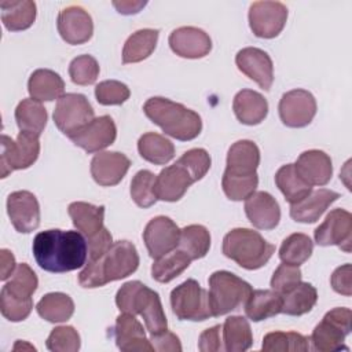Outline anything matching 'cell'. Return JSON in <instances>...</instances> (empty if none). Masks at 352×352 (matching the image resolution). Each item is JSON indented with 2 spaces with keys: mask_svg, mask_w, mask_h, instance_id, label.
<instances>
[{
  "mask_svg": "<svg viewBox=\"0 0 352 352\" xmlns=\"http://www.w3.org/2000/svg\"><path fill=\"white\" fill-rule=\"evenodd\" d=\"M32 252L40 268L62 274L85 265L88 243L78 231L52 228L41 231L34 236Z\"/></svg>",
  "mask_w": 352,
  "mask_h": 352,
  "instance_id": "obj_1",
  "label": "cell"
},
{
  "mask_svg": "<svg viewBox=\"0 0 352 352\" xmlns=\"http://www.w3.org/2000/svg\"><path fill=\"white\" fill-rule=\"evenodd\" d=\"M139 267V254L129 241L113 242L110 249L96 260H88L78 274L82 287L94 289L132 275Z\"/></svg>",
  "mask_w": 352,
  "mask_h": 352,
  "instance_id": "obj_2",
  "label": "cell"
},
{
  "mask_svg": "<svg viewBox=\"0 0 352 352\" xmlns=\"http://www.w3.org/2000/svg\"><path fill=\"white\" fill-rule=\"evenodd\" d=\"M143 111L166 135L182 142L195 139L202 131V121L198 113L162 96L147 99Z\"/></svg>",
  "mask_w": 352,
  "mask_h": 352,
  "instance_id": "obj_3",
  "label": "cell"
},
{
  "mask_svg": "<svg viewBox=\"0 0 352 352\" xmlns=\"http://www.w3.org/2000/svg\"><path fill=\"white\" fill-rule=\"evenodd\" d=\"M116 304L121 312L140 315L151 336L168 330V320L158 293L140 280L124 283L116 294Z\"/></svg>",
  "mask_w": 352,
  "mask_h": 352,
  "instance_id": "obj_4",
  "label": "cell"
},
{
  "mask_svg": "<svg viewBox=\"0 0 352 352\" xmlns=\"http://www.w3.org/2000/svg\"><path fill=\"white\" fill-rule=\"evenodd\" d=\"M275 246L257 231L234 228L223 238V253L245 270H258L268 263Z\"/></svg>",
  "mask_w": 352,
  "mask_h": 352,
  "instance_id": "obj_5",
  "label": "cell"
},
{
  "mask_svg": "<svg viewBox=\"0 0 352 352\" xmlns=\"http://www.w3.org/2000/svg\"><path fill=\"white\" fill-rule=\"evenodd\" d=\"M252 286L230 271H216L209 276V307L212 316H221L241 305L252 294Z\"/></svg>",
  "mask_w": 352,
  "mask_h": 352,
  "instance_id": "obj_6",
  "label": "cell"
},
{
  "mask_svg": "<svg viewBox=\"0 0 352 352\" xmlns=\"http://www.w3.org/2000/svg\"><path fill=\"white\" fill-rule=\"evenodd\" d=\"M351 322L352 312L349 308H333L326 312L309 337L314 349L320 352L348 349L344 346V340L351 333Z\"/></svg>",
  "mask_w": 352,
  "mask_h": 352,
  "instance_id": "obj_7",
  "label": "cell"
},
{
  "mask_svg": "<svg viewBox=\"0 0 352 352\" xmlns=\"http://www.w3.org/2000/svg\"><path fill=\"white\" fill-rule=\"evenodd\" d=\"M170 307L180 320L201 322L212 318L209 294L195 279H187L172 290Z\"/></svg>",
  "mask_w": 352,
  "mask_h": 352,
  "instance_id": "obj_8",
  "label": "cell"
},
{
  "mask_svg": "<svg viewBox=\"0 0 352 352\" xmlns=\"http://www.w3.org/2000/svg\"><path fill=\"white\" fill-rule=\"evenodd\" d=\"M40 154L38 136L19 132L16 140L7 135H1V154L0 168L1 177H7L16 169H26L36 162Z\"/></svg>",
  "mask_w": 352,
  "mask_h": 352,
  "instance_id": "obj_9",
  "label": "cell"
},
{
  "mask_svg": "<svg viewBox=\"0 0 352 352\" xmlns=\"http://www.w3.org/2000/svg\"><path fill=\"white\" fill-rule=\"evenodd\" d=\"M95 111L82 94L62 95L54 110V122L65 135H72L95 117Z\"/></svg>",
  "mask_w": 352,
  "mask_h": 352,
  "instance_id": "obj_10",
  "label": "cell"
},
{
  "mask_svg": "<svg viewBox=\"0 0 352 352\" xmlns=\"http://www.w3.org/2000/svg\"><path fill=\"white\" fill-rule=\"evenodd\" d=\"M287 7L280 1H254L249 8V26L254 36L274 38L285 28Z\"/></svg>",
  "mask_w": 352,
  "mask_h": 352,
  "instance_id": "obj_11",
  "label": "cell"
},
{
  "mask_svg": "<svg viewBox=\"0 0 352 352\" xmlns=\"http://www.w3.org/2000/svg\"><path fill=\"white\" fill-rule=\"evenodd\" d=\"M279 117L286 126H307L316 114V100L307 89H292L282 95L279 100Z\"/></svg>",
  "mask_w": 352,
  "mask_h": 352,
  "instance_id": "obj_12",
  "label": "cell"
},
{
  "mask_svg": "<svg viewBox=\"0 0 352 352\" xmlns=\"http://www.w3.org/2000/svg\"><path fill=\"white\" fill-rule=\"evenodd\" d=\"M179 238L180 228L168 216H157L151 219L143 231L144 245L150 257L154 260L177 249Z\"/></svg>",
  "mask_w": 352,
  "mask_h": 352,
  "instance_id": "obj_13",
  "label": "cell"
},
{
  "mask_svg": "<svg viewBox=\"0 0 352 352\" xmlns=\"http://www.w3.org/2000/svg\"><path fill=\"white\" fill-rule=\"evenodd\" d=\"M315 242L320 246L336 245L345 253L351 252L352 214L345 209H333L314 232Z\"/></svg>",
  "mask_w": 352,
  "mask_h": 352,
  "instance_id": "obj_14",
  "label": "cell"
},
{
  "mask_svg": "<svg viewBox=\"0 0 352 352\" xmlns=\"http://www.w3.org/2000/svg\"><path fill=\"white\" fill-rule=\"evenodd\" d=\"M87 153H98L114 143L117 128L110 116H100L67 136Z\"/></svg>",
  "mask_w": 352,
  "mask_h": 352,
  "instance_id": "obj_15",
  "label": "cell"
},
{
  "mask_svg": "<svg viewBox=\"0 0 352 352\" xmlns=\"http://www.w3.org/2000/svg\"><path fill=\"white\" fill-rule=\"evenodd\" d=\"M7 213L18 232L29 234L40 226V205L30 191H14L7 198Z\"/></svg>",
  "mask_w": 352,
  "mask_h": 352,
  "instance_id": "obj_16",
  "label": "cell"
},
{
  "mask_svg": "<svg viewBox=\"0 0 352 352\" xmlns=\"http://www.w3.org/2000/svg\"><path fill=\"white\" fill-rule=\"evenodd\" d=\"M58 32L72 45L87 43L94 33V22L88 11L80 6H69L58 15Z\"/></svg>",
  "mask_w": 352,
  "mask_h": 352,
  "instance_id": "obj_17",
  "label": "cell"
},
{
  "mask_svg": "<svg viewBox=\"0 0 352 352\" xmlns=\"http://www.w3.org/2000/svg\"><path fill=\"white\" fill-rule=\"evenodd\" d=\"M238 69L256 81L264 91H268L274 82V65L270 55L256 47H246L238 51L235 56Z\"/></svg>",
  "mask_w": 352,
  "mask_h": 352,
  "instance_id": "obj_18",
  "label": "cell"
},
{
  "mask_svg": "<svg viewBox=\"0 0 352 352\" xmlns=\"http://www.w3.org/2000/svg\"><path fill=\"white\" fill-rule=\"evenodd\" d=\"M168 41L170 50L176 55L188 59L204 58L212 50V40L209 34L194 26H182L175 29L169 34Z\"/></svg>",
  "mask_w": 352,
  "mask_h": 352,
  "instance_id": "obj_19",
  "label": "cell"
},
{
  "mask_svg": "<svg viewBox=\"0 0 352 352\" xmlns=\"http://www.w3.org/2000/svg\"><path fill=\"white\" fill-rule=\"evenodd\" d=\"M131 166L129 158L118 151H102L91 161V175L103 187L118 184Z\"/></svg>",
  "mask_w": 352,
  "mask_h": 352,
  "instance_id": "obj_20",
  "label": "cell"
},
{
  "mask_svg": "<svg viewBox=\"0 0 352 352\" xmlns=\"http://www.w3.org/2000/svg\"><path fill=\"white\" fill-rule=\"evenodd\" d=\"M245 213L258 230H272L279 224L280 208L267 191H254L245 201Z\"/></svg>",
  "mask_w": 352,
  "mask_h": 352,
  "instance_id": "obj_21",
  "label": "cell"
},
{
  "mask_svg": "<svg viewBox=\"0 0 352 352\" xmlns=\"http://www.w3.org/2000/svg\"><path fill=\"white\" fill-rule=\"evenodd\" d=\"M195 180L190 175V172L177 161L162 169L158 176H155V195L161 201L176 202L179 201L187 191V188Z\"/></svg>",
  "mask_w": 352,
  "mask_h": 352,
  "instance_id": "obj_22",
  "label": "cell"
},
{
  "mask_svg": "<svg viewBox=\"0 0 352 352\" xmlns=\"http://www.w3.org/2000/svg\"><path fill=\"white\" fill-rule=\"evenodd\" d=\"M114 338L117 346L124 352L154 351L150 340L146 338L142 323L135 318V315L122 312L117 316L114 326Z\"/></svg>",
  "mask_w": 352,
  "mask_h": 352,
  "instance_id": "obj_23",
  "label": "cell"
},
{
  "mask_svg": "<svg viewBox=\"0 0 352 352\" xmlns=\"http://www.w3.org/2000/svg\"><path fill=\"white\" fill-rule=\"evenodd\" d=\"M294 166L309 186H324L333 175L331 158L322 150H307L301 153Z\"/></svg>",
  "mask_w": 352,
  "mask_h": 352,
  "instance_id": "obj_24",
  "label": "cell"
},
{
  "mask_svg": "<svg viewBox=\"0 0 352 352\" xmlns=\"http://www.w3.org/2000/svg\"><path fill=\"white\" fill-rule=\"evenodd\" d=\"M340 198V194L329 188H318L296 204H290V217L298 223H315L324 210Z\"/></svg>",
  "mask_w": 352,
  "mask_h": 352,
  "instance_id": "obj_25",
  "label": "cell"
},
{
  "mask_svg": "<svg viewBox=\"0 0 352 352\" xmlns=\"http://www.w3.org/2000/svg\"><path fill=\"white\" fill-rule=\"evenodd\" d=\"M260 164V150L252 140H238L228 148L226 173L249 176L256 173Z\"/></svg>",
  "mask_w": 352,
  "mask_h": 352,
  "instance_id": "obj_26",
  "label": "cell"
},
{
  "mask_svg": "<svg viewBox=\"0 0 352 352\" xmlns=\"http://www.w3.org/2000/svg\"><path fill=\"white\" fill-rule=\"evenodd\" d=\"M232 110L239 122L257 125L264 121L268 114V102L257 91L242 89L234 96Z\"/></svg>",
  "mask_w": 352,
  "mask_h": 352,
  "instance_id": "obj_27",
  "label": "cell"
},
{
  "mask_svg": "<svg viewBox=\"0 0 352 352\" xmlns=\"http://www.w3.org/2000/svg\"><path fill=\"white\" fill-rule=\"evenodd\" d=\"M28 91L30 98L37 102H51L65 95V82L54 70L37 69L29 77Z\"/></svg>",
  "mask_w": 352,
  "mask_h": 352,
  "instance_id": "obj_28",
  "label": "cell"
},
{
  "mask_svg": "<svg viewBox=\"0 0 352 352\" xmlns=\"http://www.w3.org/2000/svg\"><path fill=\"white\" fill-rule=\"evenodd\" d=\"M282 294L272 289L253 290L245 302V314L253 322H261L280 314Z\"/></svg>",
  "mask_w": 352,
  "mask_h": 352,
  "instance_id": "obj_29",
  "label": "cell"
},
{
  "mask_svg": "<svg viewBox=\"0 0 352 352\" xmlns=\"http://www.w3.org/2000/svg\"><path fill=\"white\" fill-rule=\"evenodd\" d=\"M69 216L74 227L84 234L87 238L92 236L98 231L103 228V219H104V206H96L88 202L76 201L72 202L67 208Z\"/></svg>",
  "mask_w": 352,
  "mask_h": 352,
  "instance_id": "obj_30",
  "label": "cell"
},
{
  "mask_svg": "<svg viewBox=\"0 0 352 352\" xmlns=\"http://www.w3.org/2000/svg\"><path fill=\"white\" fill-rule=\"evenodd\" d=\"M45 107L34 99H22L15 109V121L21 132L40 136L47 125Z\"/></svg>",
  "mask_w": 352,
  "mask_h": 352,
  "instance_id": "obj_31",
  "label": "cell"
},
{
  "mask_svg": "<svg viewBox=\"0 0 352 352\" xmlns=\"http://www.w3.org/2000/svg\"><path fill=\"white\" fill-rule=\"evenodd\" d=\"M1 21L11 32L30 28L36 19V3L30 0L1 1Z\"/></svg>",
  "mask_w": 352,
  "mask_h": 352,
  "instance_id": "obj_32",
  "label": "cell"
},
{
  "mask_svg": "<svg viewBox=\"0 0 352 352\" xmlns=\"http://www.w3.org/2000/svg\"><path fill=\"white\" fill-rule=\"evenodd\" d=\"M158 34L157 29H140L132 33L122 48V63H136L148 58L155 50Z\"/></svg>",
  "mask_w": 352,
  "mask_h": 352,
  "instance_id": "obj_33",
  "label": "cell"
},
{
  "mask_svg": "<svg viewBox=\"0 0 352 352\" xmlns=\"http://www.w3.org/2000/svg\"><path fill=\"white\" fill-rule=\"evenodd\" d=\"M138 150L143 160L155 165H165L175 157L173 143L155 132L142 135L138 140Z\"/></svg>",
  "mask_w": 352,
  "mask_h": 352,
  "instance_id": "obj_34",
  "label": "cell"
},
{
  "mask_svg": "<svg viewBox=\"0 0 352 352\" xmlns=\"http://www.w3.org/2000/svg\"><path fill=\"white\" fill-rule=\"evenodd\" d=\"M224 349L228 352H243L253 344V334L248 319L243 316H230L226 319L223 329Z\"/></svg>",
  "mask_w": 352,
  "mask_h": 352,
  "instance_id": "obj_35",
  "label": "cell"
},
{
  "mask_svg": "<svg viewBox=\"0 0 352 352\" xmlns=\"http://www.w3.org/2000/svg\"><path fill=\"white\" fill-rule=\"evenodd\" d=\"M318 301L316 289L308 282H300L292 290L282 294V314L301 316L309 312Z\"/></svg>",
  "mask_w": 352,
  "mask_h": 352,
  "instance_id": "obj_36",
  "label": "cell"
},
{
  "mask_svg": "<svg viewBox=\"0 0 352 352\" xmlns=\"http://www.w3.org/2000/svg\"><path fill=\"white\" fill-rule=\"evenodd\" d=\"M276 187L283 194L285 199L290 204H296L307 197L312 191V186H309L296 170L294 164L283 165L275 173Z\"/></svg>",
  "mask_w": 352,
  "mask_h": 352,
  "instance_id": "obj_37",
  "label": "cell"
},
{
  "mask_svg": "<svg viewBox=\"0 0 352 352\" xmlns=\"http://www.w3.org/2000/svg\"><path fill=\"white\" fill-rule=\"evenodd\" d=\"M37 314L51 322L60 323L66 322L74 314V302L70 296L65 293H48L36 305Z\"/></svg>",
  "mask_w": 352,
  "mask_h": 352,
  "instance_id": "obj_38",
  "label": "cell"
},
{
  "mask_svg": "<svg viewBox=\"0 0 352 352\" xmlns=\"http://www.w3.org/2000/svg\"><path fill=\"white\" fill-rule=\"evenodd\" d=\"M191 258L179 248L157 258L151 265V276L160 283H168L188 268Z\"/></svg>",
  "mask_w": 352,
  "mask_h": 352,
  "instance_id": "obj_39",
  "label": "cell"
},
{
  "mask_svg": "<svg viewBox=\"0 0 352 352\" xmlns=\"http://www.w3.org/2000/svg\"><path fill=\"white\" fill-rule=\"evenodd\" d=\"M261 349L264 352H307L311 340L296 331H271L264 336Z\"/></svg>",
  "mask_w": 352,
  "mask_h": 352,
  "instance_id": "obj_40",
  "label": "cell"
},
{
  "mask_svg": "<svg viewBox=\"0 0 352 352\" xmlns=\"http://www.w3.org/2000/svg\"><path fill=\"white\" fill-rule=\"evenodd\" d=\"M191 260H198L206 256L210 248V234L201 224H191L180 230L179 246Z\"/></svg>",
  "mask_w": 352,
  "mask_h": 352,
  "instance_id": "obj_41",
  "label": "cell"
},
{
  "mask_svg": "<svg viewBox=\"0 0 352 352\" xmlns=\"http://www.w3.org/2000/svg\"><path fill=\"white\" fill-rule=\"evenodd\" d=\"M314 252V242L311 238L301 232H294L285 238L279 248V258L292 265L304 264Z\"/></svg>",
  "mask_w": 352,
  "mask_h": 352,
  "instance_id": "obj_42",
  "label": "cell"
},
{
  "mask_svg": "<svg viewBox=\"0 0 352 352\" xmlns=\"http://www.w3.org/2000/svg\"><path fill=\"white\" fill-rule=\"evenodd\" d=\"M37 286L38 279L34 271L26 263H21L16 265L11 279L3 286V289L21 298H32Z\"/></svg>",
  "mask_w": 352,
  "mask_h": 352,
  "instance_id": "obj_43",
  "label": "cell"
},
{
  "mask_svg": "<svg viewBox=\"0 0 352 352\" xmlns=\"http://www.w3.org/2000/svg\"><path fill=\"white\" fill-rule=\"evenodd\" d=\"M155 175L147 169L139 170L131 182V197L140 208H150L157 202Z\"/></svg>",
  "mask_w": 352,
  "mask_h": 352,
  "instance_id": "obj_44",
  "label": "cell"
},
{
  "mask_svg": "<svg viewBox=\"0 0 352 352\" xmlns=\"http://www.w3.org/2000/svg\"><path fill=\"white\" fill-rule=\"evenodd\" d=\"M258 184V176L257 173L249 175V176H236L226 173L221 179V187L227 198L231 201H242L246 199L249 195H252L256 191V187Z\"/></svg>",
  "mask_w": 352,
  "mask_h": 352,
  "instance_id": "obj_45",
  "label": "cell"
},
{
  "mask_svg": "<svg viewBox=\"0 0 352 352\" xmlns=\"http://www.w3.org/2000/svg\"><path fill=\"white\" fill-rule=\"evenodd\" d=\"M69 76L77 85H91L99 76V63L92 55H80L70 62Z\"/></svg>",
  "mask_w": 352,
  "mask_h": 352,
  "instance_id": "obj_46",
  "label": "cell"
},
{
  "mask_svg": "<svg viewBox=\"0 0 352 352\" xmlns=\"http://www.w3.org/2000/svg\"><path fill=\"white\" fill-rule=\"evenodd\" d=\"M45 345L54 352H77L81 340L78 331L73 326H58L50 333Z\"/></svg>",
  "mask_w": 352,
  "mask_h": 352,
  "instance_id": "obj_47",
  "label": "cell"
},
{
  "mask_svg": "<svg viewBox=\"0 0 352 352\" xmlns=\"http://www.w3.org/2000/svg\"><path fill=\"white\" fill-rule=\"evenodd\" d=\"M33 308L32 298H21L16 297L4 289L0 293V311L3 316L11 322H21L25 320Z\"/></svg>",
  "mask_w": 352,
  "mask_h": 352,
  "instance_id": "obj_48",
  "label": "cell"
},
{
  "mask_svg": "<svg viewBox=\"0 0 352 352\" xmlns=\"http://www.w3.org/2000/svg\"><path fill=\"white\" fill-rule=\"evenodd\" d=\"M131 95L129 88L117 80H106L95 87L96 100L103 106L122 104Z\"/></svg>",
  "mask_w": 352,
  "mask_h": 352,
  "instance_id": "obj_49",
  "label": "cell"
},
{
  "mask_svg": "<svg viewBox=\"0 0 352 352\" xmlns=\"http://www.w3.org/2000/svg\"><path fill=\"white\" fill-rule=\"evenodd\" d=\"M179 164H182L192 176L195 182L201 180L210 168V155L205 148H191L186 151L179 160Z\"/></svg>",
  "mask_w": 352,
  "mask_h": 352,
  "instance_id": "obj_50",
  "label": "cell"
},
{
  "mask_svg": "<svg viewBox=\"0 0 352 352\" xmlns=\"http://www.w3.org/2000/svg\"><path fill=\"white\" fill-rule=\"evenodd\" d=\"M300 282H301L300 268L297 265L283 263L275 270L271 278V287L279 294H285Z\"/></svg>",
  "mask_w": 352,
  "mask_h": 352,
  "instance_id": "obj_51",
  "label": "cell"
},
{
  "mask_svg": "<svg viewBox=\"0 0 352 352\" xmlns=\"http://www.w3.org/2000/svg\"><path fill=\"white\" fill-rule=\"evenodd\" d=\"M87 243H88L89 260H96L110 249V246L113 245V238L110 231H107V228L103 227L100 231L89 236Z\"/></svg>",
  "mask_w": 352,
  "mask_h": 352,
  "instance_id": "obj_52",
  "label": "cell"
},
{
  "mask_svg": "<svg viewBox=\"0 0 352 352\" xmlns=\"http://www.w3.org/2000/svg\"><path fill=\"white\" fill-rule=\"evenodd\" d=\"M221 329H223V326L216 324V326L202 331L201 336H199V341H198L199 351H202V352L226 351L224 349V342H223Z\"/></svg>",
  "mask_w": 352,
  "mask_h": 352,
  "instance_id": "obj_53",
  "label": "cell"
},
{
  "mask_svg": "<svg viewBox=\"0 0 352 352\" xmlns=\"http://www.w3.org/2000/svg\"><path fill=\"white\" fill-rule=\"evenodd\" d=\"M351 276H352L351 264H344V265L336 268L334 272L331 274V278H330V283H331L333 290L340 293V294H344V296L349 297L352 294Z\"/></svg>",
  "mask_w": 352,
  "mask_h": 352,
  "instance_id": "obj_54",
  "label": "cell"
},
{
  "mask_svg": "<svg viewBox=\"0 0 352 352\" xmlns=\"http://www.w3.org/2000/svg\"><path fill=\"white\" fill-rule=\"evenodd\" d=\"M150 342H151L154 351H160V352H168V351L180 352L182 351V344H180L179 337L168 330H165L160 334L151 336Z\"/></svg>",
  "mask_w": 352,
  "mask_h": 352,
  "instance_id": "obj_55",
  "label": "cell"
},
{
  "mask_svg": "<svg viewBox=\"0 0 352 352\" xmlns=\"http://www.w3.org/2000/svg\"><path fill=\"white\" fill-rule=\"evenodd\" d=\"M0 261H1V280H7L15 271V257L8 249H1L0 250Z\"/></svg>",
  "mask_w": 352,
  "mask_h": 352,
  "instance_id": "obj_56",
  "label": "cell"
},
{
  "mask_svg": "<svg viewBox=\"0 0 352 352\" xmlns=\"http://www.w3.org/2000/svg\"><path fill=\"white\" fill-rule=\"evenodd\" d=\"M113 6L118 10L120 14H136L142 7L146 6L144 1H113Z\"/></svg>",
  "mask_w": 352,
  "mask_h": 352,
  "instance_id": "obj_57",
  "label": "cell"
},
{
  "mask_svg": "<svg viewBox=\"0 0 352 352\" xmlns=\"http://www.w3.org/2000/svg\"><path fill=\"white\" fill-rule=\"evenodd\" d=\"M25 348H29L30 351H36V348L34 346H32V345H29V344H26V342H22V341H16V344H15V346H14V351H18V349H25Z\"/></svg>",
  "mask_w": 352,
  "mask_h": 352,
  "instance_id": "obj_58",
  "label": "cell"
}]
</instances>
